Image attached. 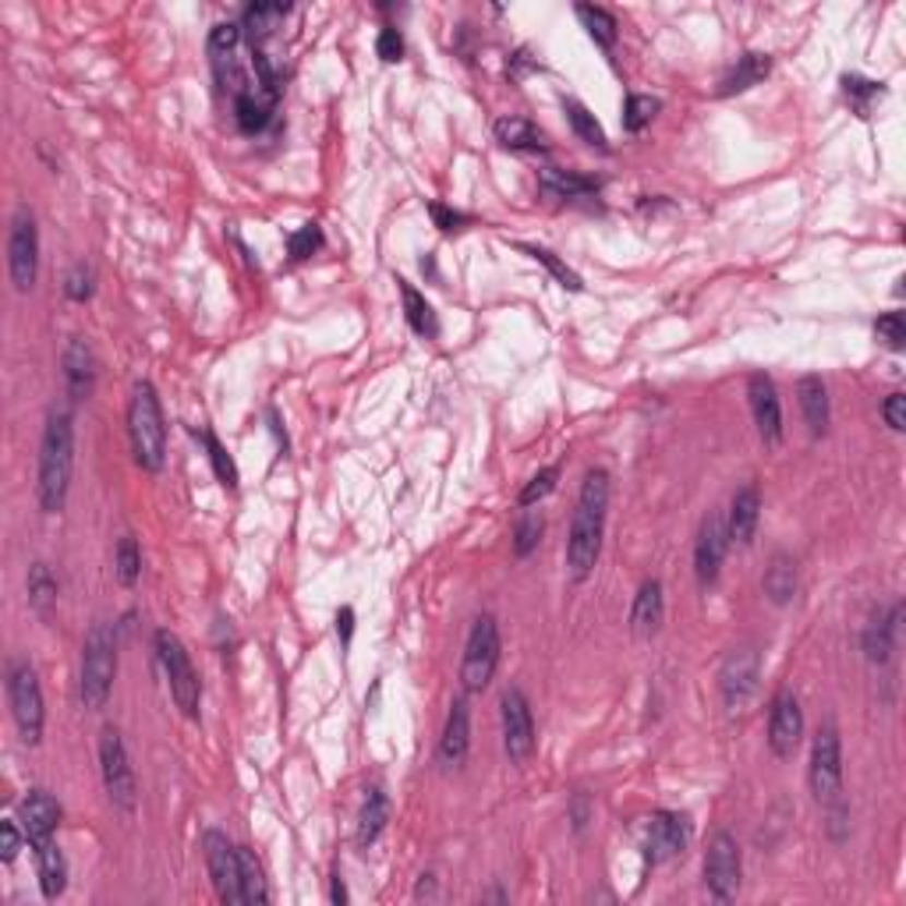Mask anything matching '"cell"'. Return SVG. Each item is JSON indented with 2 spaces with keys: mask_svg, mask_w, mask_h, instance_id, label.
I'll list each match as a JSON object with an SVG mask.
<instances>
[{
  "mask_svg": "<svg viewBox=\"0 0 906 906\" xmlns=\"http://www.w3.org/2000/svg\"><path fill=\"white\" fill-rule=\"evenodd\" d=\"M609 472L606 467H588L581 481L574 517H570L567 535V570L577 584L592 577V570L603 557V535H606V514H609Z\"/></svg>",
  "mask_w": 906,
  "mask_h": 906,
  "instance_id": "obj_1",
  "label": "cell"
},
{
  "mask_svg": "<svg viewBox=\"0 0 906 906\" xmlns=\"http://www.w3.org/2000/svg\"><path fill=\"white\" fill-rule=\"evenodd\" d=\"M71 467H75V415H71V407H50L39 440L36 472V496L43 514H61L64 510L71 489Z\"/></svg>",
  "mask_w": 906,
  "mask_h": 906,
  "instance_id": "obj_2",
  "label": "cell"
},
{
  "mask_svg": "<svg viewBox=\"0 0 906 906\" xmlns=\"http://www.w3.org/2000/svg\"><path fill=\"white\" fill-rule=\"evenodd\" d=\"M128 440L142 472H159L167 461V421L153 383H135L128 401Z\"/></svg>",
  "mask_w": 906,
  "mask_h": 906,
  "instance_id": "obj_3",
  "label": "cell"
},
{
  "mask_svg": "<svg viewBox=\"0 0 906 906\" xmlns=\"http://www.w3.org/2000/svg\"><path fill=\"white\" fill-rule=\"evenodd\" d=\"M117 677V627L93 623L82 645V673H79V698L82 708L104 712Z\"/></svg>",
  "mask_w": 906,
  "mask_h": 906,
  "instance_id": "obj_4",
  "label": "cell"
},
{
  "mask_svg": "<svg viewBox=\"0 0 906 906\" xmlns=\"http://www.w3.org/2000/svg\"><path fill=\"white\" fill-rule=\"evenodd\" d=\"M500 652H503L500 623L489 612H481V617L472 620V631H467V641H464V659H461L464 694H478L492 683L496 666H500Z\"/></svg>",
  "mask_w": 906,
  "mask_h": 906,
  "instance_id": "obj_5",
  "label": "cell"
},
{
  "mask_svg": "<svg viewBox=\"0 0 906 906\" xmlns=\"http://www.w3.org/2000/svg\"><path fill=\"white\" fill-rule=\"evenodd\" d=\"M8 701H11V715L14 726H19L22 740L28 748H36L43 740V723H47V708H43V687L33 663L14 659L8 669Z\"/></svg>",
  "mask_w": 906,
  "mask_h": 906,
  "instance_id": "obj_6",
  "label": "cell"
},
{
  "mask_svg": "<svg viewBox=\"0 0 906 906\" xmlns=\"http://www.w3.org/2000/svg\"><path fill=\"white\" fill-rule=\"evenodd\" d=\"M156 655H159V666H164V673H167L174 705H178L188 719H199L202 683H199V673L192 666V655H188V648L181 645V637L174 631H156Z\"/></svg>",
  "mask_w": 906,
  "mask_h": 906,
  "instance_id": "obj_7",
  "label": "cell"
},
{
  "mask_svg": "<svg viewBox=\"0 0 906 906\" xmlns=\"http://www.w3.org/2000/svg\"><path fill=\"white\" fill-rule=\"evenodd\" d=\"M99 776H104V790L117 811L121 814L135 811L139 779H135V768H131L121 729H114V726H107L104 734H99Z\"/></svg>",
  "mask_w": 906,
  "mask_h": 906,
  "instance_id": "obj_8",
  "label": "cell"
},
{
  "mask_svg": "<svg viewBox=\"0 0 906 906\" xmlns=\"http://www.w3.org/2000/svg\"><path fill=\"white\" fill-rule=\"evenodd\" d=\"M8 273L19 295H28L36 287L39 273V227L28 206H19L11 216L8 230Z\"/></svg>",
  "mask_w": 906,
  "mask_h": 906,
  "instance_id": "obj_9",
  "label": "cell"
},
{
  "mask_svg": "<svg viewBox=\"0 0 906 906\" xmlns=\"http://www.w3.org/2000/svg\"><path fill=\"white\" fill-rule=\"evenodd\" d=\"M808 783H811V794H814L818 803L839 800V790H843V743H839V729L832 723H825L814 734Z\"/></svg>",
  "mask_w": 906,
  "mask_h": 906,
  "instance_id": "obj_10",
  "label": "cell"
},
{
  "mask_svg": "<svg viewBox=\"0 0 906 906\" xmlns=\"http://www.w3.org/2000/svg\"><path fill=\"white\" fill-rule=\"evenodd\" d=\"M758 680H762V659L754 648H734L726 655L719 669V694L729 715H740L758 694Z\"/></svg>",
  "mask_w": 906,
  "mask_h": 906,
  "instance_id": "obj_11",
  "label": "cell"
},
{
  "mask_svg": "<svg viewBox=\"0 0 906 906\" xmlns=\"http://www.w3.org/2000/svg\"><path fill=\"white\" fill-rule=\"evenodd\" d=\"M705 889L712 899L729 903L740 893V846L726 828L712 832L705 850Z\"/></svg>",
  "mask_w": 906,
  "mask_h": 906,
  "instance_id": "obj_12",
  "label": "cell"
},
{
  "mask_svg": "<svg viewBox=\"0 0 906 906\" xmlns=\"http://www.w3.org/2000/svg\"><path fill=\"white\" fill-rule=\"evenodd\" d=\"M500 719H503V748L514 765H524L535 751V719L532 705L521 687H506L500 698Z\"/></svg>",
  "mask_w": 906,
  "mask_h": 906,
  "instance_id": "obj_13",
  "label": "cell"
},
{
  "mask_svg": "<svg viewBox=\"0 0 906 906\" xmlns=\"http://www.w3.org/2000/svg\"><path fill=\"white\" fill-rule=\"evenodd\" d=\"M202 850H206V865H210V879L220 903L227 906H241V868H238V846H234L224 832L210 828L202 836Z\"/></svg>",
  "mask_w": 906,
  "mask_h": 906,
  "instance_id": "obj_14",
  "label": "cell"
},
{
  "mask_svg": "<svg viewBox=\"0 0 906 906\" xmlns=\"http://www.w3.org/2000/svg\"><path fill=\"white\" fill-rule=\"evenodd\" d=\"M803 737V712L790 687L776 691L768 705V751L776 758H794Z\"/></svg>",
  "mask_w": 906,
  "mask_h": 906,
  "instance_id": "obj_15",
  "label": "cell"
},
{
  "mask_svg": "<svg viewBox=\"0 0 906 906\" xmlns=\"http://www.w3.org/2000/svg\"><path fill=\"white\" fill-rule=\"evenodd\" d=\"M729 549V528H726V514L712 510V514L701 521L698 528V543H694V574L701 588H712L719 581V570Z\"/></svg>",
  "mask_w": 906,
  "mask_h": 906,
  "instance_id": "obj_16",
  "label": "cell"
},
{
  "mask_svg": "<svg viewBox=\"0 0 906 906\" xmlns=\"http://www.w3.org/2000/svg\"><path fill=\"white\" fill-rule=\"evenodd\" d=\"M748 401H751L758 436H762L768 446L783 443V404H779V393H776V383H772V375H765V372L748 375Z\"/></svg>",
  "mask_w": 906,
  "mask_h": 906,
  "instance_id": "obj_17",
  "label": "cell"
},
{
  "mask_svg": "<svg viewBox=\"0 0 906 906\" xmlns=\"http://www.w3.org/2000/svg\"><path fill=\"white\" fill-rule=\"evenodd\" d=\"M691 843V825L687 818L677 811H655L648 822V839H645V854L652 865H663L669 857H680Z\"/></svg>",
  "mask_w": 906,
  "mask_h": 906,
  "instance_id": "obj_18",
  "label": "cell"
},
{
  "mask_svg": "<svg viewBox=\"0 0 906 906\" xmlns=\"http://www.w3.org/2000/svg\"><path fill=\"white\" fill-rule=\"evenodd\" d=\"M19 822L25 828L28 846H43L53 839L57 825H61V803H57L47 790H28L19 803Z\"/></svg>",
  "mask_w": 906,
  "mask_h": 906,
  "instance_id": "obj_19",
  "label": "cell"
},
{
  "mask_svg": "<svg viewBox=\"0 0 906 906\" xmlns=\"http://www.w3.org/2000/svg\"><path fill=\"white\" fill-rule=\"evenodd\" d=\"M467 751H472V708H467V694L453 698V705L446 712V726L440 737V765L461 768Z\"/></svg>",
  "mask_w": 906,
  "mask_h": 906,
  "instance_id": "obj_20",
  "label": "cell"
},
{
  "mask_svg": "<svg viewBox=\"0 0 906 906\" xmlns=\"http://www.w3.org/2000/svg\"><path fill=\"white\" fill-rule=\"evenodd\" d=\"M61 365H64V386H68L71 404L90 401V393L96 386V355H93V347L85 344L82 337H71L68 347H64V355H61Z\"/></svg>",
  "mask_w": 906,
  "mask_h": 906,
  "instance_id": "obj_21",
  "label": "cell"
},
{
  "mask_svg": "<svg viewBox=\"0 0 906 906\" xmlns=\"http://www.w3.org/2000/svg\"><path fill=\"white\" fill-rule=\"evenodd\" d=\"M758 521H762V492L751 481V486H740L734 492V503H729V514H726L729 543L751 546L758 535Z\"/></svg>",
  "mask_w": 906,
  "mask_h": 906,
  "instance_id": "obj_22",
  "label": "cell"
},
{
  "mask_svg": "<svg viewBox=\"0 0 906 906\" xmlns=\"http://www.w3.org/2000/svg\"><path fill=\"white\" fill-rule=\"evenodd\" d=\"M666 620V595H663V581L648 577L634 595L631 606V634L634 637H655L659 627Z\"/></svg>",
  "mask_w": 906,
  "mask_h": 906,
  "instance_id": "obj_23",
  "label": "cell"
},
{
  "mask_svg": "<svg viewBox=\"0 0 906 906\" xmlns=\"http://www.w3.org/2000/svg\"><path fill=\"white\" fill-rule=\"evenodd\" d=\"M899 617H903V606H893L889 612H874V617L868 620V627H865V641H860V645H865L868 663L885 666L889 659H893Z\"/></svg>",
  "mask_w": 906,
  "mask_h": 906,
  "instance_id": "obj_24",
  "label": "cell"
},
{
  "mask_svg": "<svg viewBox=\"0 0 906 906\" xmlns=\"http://www.w3.org/2000/svg\"><path fill=\"white\" fill-rule=\"evenodd\" d=\"M797 404H800V415L803 421H808V432L814 436H825L828 432V390H825V379L822 375H800V383H797Z\"/></svg>",
  "mask_w": 906,
  "mask_h": 906,
  "instance_id": "obj_25",
  "label": "cell"
},
{
  "mask_svg": "<svg viewBox=\"0 0 906 906\" xmlns=\"http://www.w3.org/2000/svg\"><path fill=\"white\" fill-rule=\"evenodd\" d=\"M492 131H496V142L510 153H546L549 150L543 128L532 124L528 117H500V121L492 124Z\"/></svg>",
  "mask_w": 906,
  "mask_h": 906,
  "instance_id": "obj_26",
  "label": "cell"
},
{
  "mask_svg": "<svg viewBox=\"0 0 906 906\" xmlns=\"http://www.w3.org/2000/svg\"><path fill=\"white\" fill-rule=\"evenodd\" d=\"M772 71V57L768 53H758V50H748L743 57H737V64L726 71V79L719 82V90L715 96H737V93H748L751 85H758L762 79H768Z\"/></svg>",
  "mask_w": 906,
  "mask_h": 906,
  "instance_id": "obj_27",
  "label": "cell"
},
{
  "mask_svg": "<svg viewBox=\"0 0 906 906\" xmlns=\"http://www.w3.org/2000/svg\"><path fill=\"white\" fill-rule=\"evenodd\" d=\"M386 822H390V797L383 794V786H369V790H365V800H361L358 832H355L361 850H369V846L383 836Z\"/></svg>",
  "mask_w": 906,
  "mask_h": 906,
  "instance_id": "obj_28",
  "label": "cell"
},
{
  "mask_svg": "<svg viewBox=\"0 0 906 906\" xmlns=\"http://www.w3.org/2000/svg\"><path fill=\"white\" fill-rule=\"evenodd\" d=\"M36 868H39V889L47 899H61L68 889V860L61 854L57 839L36 846Z\"/></svg>",
  "mask_w": 906,
  "mask_h": 906,
  "instance_id": "obj_29",
  "label": "cell"
},
{
  "mask_svg": "<svg viewBox=\"0 0 906 906\" xmlns=\"http://www.w3.org/2000/svg\"><path fill=\"white\" fill-rule=\"evenodd\" d=\"M273 107H276V99L262 96L259 90H248L241 96H234V124H238V131H245V135H259V131L273 121Z\"/></svg>",
  "mask_w": 906,
  "mask_h": 906,
  "instance_id": "obj_30",
  "label": "cell"
},
{
  "mask_svg": "<svg viewBox=\"0 0 906 906\" xmlns=\"http://www.w3.org/2000/svg\"><path fill=\"white\" fill-rule=\"evenodd\" d=\"M397 290H401V301H404V319L407 326H412L418 337H440V319H436L432 305L426 301L421 290H415L412 284L397 276Z\"/></svg>",
  "mask_w": 906,
  "mask_h": 906,
  "instance_id": "obj_31",
  "label": "cell"
},
{
  "mask_svg": "<svg viewBox=\"0 0 906 906\" xmlns=\"http://www.w3.org/2000/svg\"><path fill=\"white\" fill-rule=\"evenodd\" d=\"M538 184H543V192L552 195V199H588V195H598V188H603V181L598 178L567 174V170H557V167H546Z\"/></svg>",
  "mask_w": 906,
  "mask_h": 906,
  "instance_id": "obj_32",
  "label": "cell"
},
{
  "mask_svg": "<svg viewBox=\"0 0 906 906\" xmlns=\"http://www.w3.org/2000/svg\"><path fill=\"white\" fill-rule=\"evenodd\" d=\"M762 588L768 595V603L776 606H790L797 595V563L786 557V552H776L762 577Z\"/></svg>",
  "mask_w": 906,
  "mask_h": 906,
  "instance_id": "obj_33",
  "label": "cell"
},
{
  "mask_svg": "<svg viewBox=\"0 0 906 906\" xmlns=\"http://www.w3.org/2000/svg\"><path fill=\"white\" fill-rule=\"evenodd\" d=\"M287 11H290L287 4H252V8H248L245 19H241V28L248 33V43H252V47H266V39L276 33V28H281Z\"/></svg>",
  "mask_w": 906,
  "mask_h": 906,
  "instance_id": "obj_34",
  "label": "cell"
},
{
  "mask_svg": "<svg viewBox=\"0 0 906 906\" xmlns=\"http://www.w3.org/2000/svg\"><path fill=\"white\" fill-rule=\"evenodd\" d=\"M238 868H241V899L252 903V906L270 903L266 871H262L259 857H255L252 850H248V846H238Z\"/></svg>",
  "mask_w": 906,
  "mask_h": 906,
  "instance_id": "obj_35",
  "label": "cell"
},
{
  "mask_svg": "<svg viewBox=\"0 0 906 906\" xmlns=\"http://www.w3.org/2000/svg\"><path fill=\"white\" fill-rule=\"evenodd\" d=\"M574 11H577L581 25L588 28V36L598 43V47H603V50H612V47H617V39H620V25H617V19H612V14H609L606 8H598V4H577Z\"/></svg>",
  "mask_w": 906,
  "mask_h": 906,
  "instance_id": "obj_36",
  "label": "cell"
},
{
  "mask_svg": "<svg viewBox=\"0 0 906 906\" xmlns=\"http://www.w3.org/2000/svg\"><path fill=\"white\" fill-rule=\"evenodd\" d=\"M563 110H567V121H570V128H574V135L584 142V145H592V150H609V139H606V131H603V124L595 121V114L584 107V104H577V99H563Z\"/></svg>",
  "mask_w": 906,
  "mask_h": 906,
  "instance_id": "obj_37",
  "label": "cell"
},
{
  "mask_svg": "<svg viewBox=\"0 0 906 906\" xmlns=\"http://www.w3.org/2000/svg\"><path fill=\"white\" fill-rule=\"evenodd\" d=\"M53 603H57V577H53V570L47 563H33V567H28V606L47 617V612L53 609Z\"/></svg>",
  "mask_w": 906,
  "mask_h": 906,
  "instance_id": "obj_38",
  "label": "cell"
},
{
  "mask_svg": "<svg viewBox=\"0 0 906 906\" xmlns=\"http://www.w3.org/2000/svg\"><path fill=\"white\" fill-rule=\"evenodd\" d=\"M114 574H117V581L124 584V588H135L139 577H142V549L131 535H124L114 549Z\"/></svg>",
  "mask_w": 906,
  "mask_h": 906,
  "instance_id": "obj_39",
  "label": "cell"
},
{
  "mask_svg": "<svg viewBox=\"0 0 906 906\" xmlns=\"http://www.w3.org/2000/svg\"><path fill=\"white\" fill-rule=\"evenodd\" d=\"M663 110V99H655V96H645V93H631L623 99V131H631V135H637V131H645L652 124V117Z\"/></svg>",
  "mask_w": 906,
  "mask_h": 906,
  "instance_id": "obj_40",
  "label": "cell"
},
{
  "mask_svg": "<svg viewBox=\"0 0 906 906\" xmlns=\"http://www.w3.org/2000/svg\"><path fill=\"white\" fill-rule=\"evenodd\" d=\"M199 440H202V446H206V453H210V464H213V472H216V478H220V486L224 489H238V464H234V457L230 453L224 450V443L216 440V436L210 432V429H202V432H195Z\"/></svg>",
  "mask_w": 906,
  "mask_h": 906,
  "instance_id": "obj_41",
  "label": "cell"
},
{
  "mask_svg": "<svg viewBox=\"0 0 906 906\" xmlns=\"http://www.w3.org/2000/svg\"><path fill=\"white\" fill-rule=\"evenodd\" d=\"M517 248H521L524 255H532L535 262H543V266H546L552 276H557L560 287H567V290H584L581 276H577L574 270H570L557 252H549V248H538V245H517Z\"/></svg>",
  "mask_w": 906,
  "mask_h": 906,
  "instance_id": "obj_42",
  "label": "cell"
},
{
  "mask_svg": "<svg viewBox=\"0 0 906 906\" xmlns=\"http://www.w3.org/2000/svg\"><path fill=\"white\" fill-rule=\"evenodd\" d=\"M543 532H546V521L543 514H521V521L514 524V557L517 560H528L532 552L543 543Z\"/></svg>",
  "mask_w": 906,
  "mask_h": 906,
  "instance_id": "obj_43",
  "label": "cell"
},
{
  "mask_svg": "<svg viewBox=\"0 0 906 906\" xmlns=\"http://www.w3.org/2000/svg\"><path fill=\"white\" fill-rule=\"evenodd\" d=\"M843 93H846V99H850L854 110L860 117H868L874 99L885 96V85L882 82H871V79H860V75H843Z\"/></svg>",
  "mask_w": 906,
  "mask_h": 906,
  "instance_id": "obj_44",
  "label": "cell"
},
{
  "mask_svg": "<svg viewBox=\"0 0 906 906\" xmlns=\"http://www.w3.org/2000/svg\"><path fill=\"white\" fill-rule=\"evenodd\" d=\"M557 481H560V464H549V467H543V472L538 475H532L528 478V486L521 489V496H517V506H535V503H543L546 496L557 489Z\"/></svg>",
  "mask_w": 906,
  "mask_h": 906,
  "instance_id": "obj_45",
  "label": "cell"
},
{
  "mask_svg": "<svg viewBox=\"0 0 906 906\" xmlns=\"http://www.w3.org/2000/svg\"><path fill=\"white\" fill-rule=\"evenodd\" d=\"M319 248H323V230H319V224H301L295 234H287V255L295 262L312 259Z\"/></svg>",
  "mask_w": 906,
  "mask_h": 906,
  "instance_id": "obj_46",
  "label": "cell"
},
{
  "mask_svg": "<svg viewBox=\"0 0 906 906\" xmlns=\"http://www.w3.org/2000/svg\"><path fill=\"white\" fill-rule=\"evenodd\" d=\"M64 295L71 301H90L96 295V270L90 262H75L64 276Z\"/></svg>",
  "mask_w": 906,
  "mask_h": 906,
  "instance_id": "obj_47",
  "label": "cell"
},
{
  "mask_svg": "<svg viewBox=\"0 0 906 906\" xmlns=\"http://www.w3.org/2000/svg\"><path fill=\"white\" fill-rule=\"evenodd\" d=\"M874 337H879L889 350L906 347V315L903 312H885L874 319Z\"/></svg>",
  "mask_w": 906,
  "mask_h": 906,
  "instance_id": "obj_48",
  "label": "cell"
},
{
  "mask_svg": "<svg viewBox=\"0 0 906 906\" xmlns=\"http://www.w3.org/2000/svg\"><path fill=\"white\" fill-rule=\"evenodd\" d=\"M238 43H241V25H238V22H220V25H213V33H210V53H213V61H224V57H234V50H238Z\"/></svg>",
  "mask_w": 906,
  "mask_h": 906,
  "instance_id": "obj_49",
  "label": "cell"
},
{
  "mask_svg": "<svg viewBox=\"0 0 906 906\" xmlns=\"http://www.w3.org/2000/svg\"><path fill=\"white\" fill-rule=\"evenodd\" d=\"M22 843H28L22 822H19V818H4V822H0V860L11 865V860L19 857Z\"/></svg>",
  "mask_w": 906,
  "mask_h": 906,
  "instance_id": "obj_50",
  "label": "cell"
},
{
  "mask_svg": "<svg viewBox=\"0 0 906 906\" xmlns=\"http://www.w3.org/2000/svg\"><path fill=\"white\" fill-rule=\"evenodd\" d=\"M375 53H379V61H386V64L404 61V36L393 25H386L375 39Z\"/></svg>",
  "mask_w": 906,
  "mask_h": 906,
  "instance_id": "obj_51",
  "label": "cell"
},
{
  "mask_svg": "<svg viewBox=\"0 0 906 906\" xmlns=\"http://www.w3.org/2000/svg\"><path fill=\"white\" fill-rule=\"evenodd\" d=\"M882 418H885V426L893 429V432H903L906 429V397L896 390V393H889L885 404H882Z\"/></svg>",
  "mask_w": 906,
  "mask_h": 906,
  "instance_id": "obj_52",
  "label": "cell"
},
{
  "mask_svg": "<svg viewBox=\"0 0 906 906\" xmlns=\"http://www.w3.org/2000/svg\"><path fill=\"white\" fill-rule=\"evenodd\" d=\"M429 216H432V224L440 227L443 234H453V230H461V227L467 224V216H464V213L443 206V202H432V206H429Z\"/></svg>",
  "mask_w": 906,
  "mask_h": 906,
  "instance_id": "obj_53",
  "label": "cell"
},
{
  "mask_svg": "<svg viewBox=\"0 0 906 906\" xmlns=\"http://www.w3.org/2000/svg\"><path fill=\"white\" fill-rule=\"evenodd\" d=\"M570 822H574L577 832L592 822V808H588V797H584V794H577L574 803H570Z\"/></svg>",
  "mask_w": 906,
  "mask_h": 906,
  "instance_id": "obj_54",
  "label": "cell"
},
{
  "mask_svg": "<svg viewBox=\"0 0 906 906\" xmlns=\"http://www.w3.org/2000/svg\"><path fill=\"white\" fill-rule=\"evenodd\" d=\"M350 634H355V609L344 606L337 612V637H341V645H350Z\"/></svg>",
  "mask_w": 906,
  "mask_h": 906,
  "instance_id": "obj_55",
  "label": "cell"
},
{
  "mask_svg": "<svg viewBox=\"0 0 906 906\" xmlns=\"http://www.w3.org/2000/svg\"><path fill=\"white\" fill-rule=\"evenodd\" d=\"M330 899H333V903H341V906L347 903V889H344V879H341V868H337V871H333V885H330Z\"/></svg>",
  "mask_w": 906,
  "mask_h": 906,
  "instance_id": "obj_56",
  "label": "cell"
}]
</instances>
